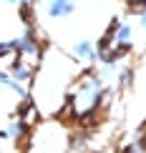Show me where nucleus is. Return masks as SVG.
Wrapping results in <instances>:
<instances>
[{
    "instance_id": "1",
    "label": "nucleus",
    "mask_w": 146,
    "mask_h": 153,
    "mask_svg": "<svg viewBox=\"0 0 146 153\" xmlns=\"http://www.w3.org/2000/svg\"><path fill=\"white\" fill-rule=\"evenodd\" d=\"M106 93H109V88L101 83V78L93 71L81 73L76 78V83L71 85L68 100H66V108L71 113V118L81 120V123H91L98 116L101 105H103Z\"/></svg>"
},
{
    "instance_id": "2",
    "label": "nucleus",
    "mask_w": 146,
    "mask_h": 153,
    "mask_svg": "<svg viewBox=\"0 0 146 153\" xmlns=\"http://www.w3.org/2000/svg\"><path fill=\"white\" fill-rule=\"evenodd\" d=\"M71 58L78 65H96L98 63V48L91 38H81V40L71 43Z\"/></svg>"
},
{
    "instance_id": "3",
    "label": "nucleus",
    "mask_w": 146,
    "mask_h": 153,
    "mask_svg": "<svg viewBox=\"0 0 146 153\" xmlns=\"http://www.w3.org/2000/svg\"><path fill=\"white\" fill-rule=\"evenodd\" d=\"M8 73H10V78L15 83L30 88V83H33V78H35V63H30V60L18 58V55H15V58L10 60V65H8Z\"/></svg>"
},
{
    "instance_id": "4",
    "label": "nucleus",
    "mask_w": 146,
    "mask_h": 153,
    "mask_svg": "<svg viewBox=\"0 0 146 153\" xmlns=\"http://www.w3.org/2000/svg\"><path fill=\"white\" fill-rule=\"evenodd\" d=\"M28 136H30V120H23V118H13L5 123V128H0V141L20 143Z\"/></svg>"
},
{
    "instance_id": "5",
    "label": "nucleus",
    "mask_w": 146,
    "mask_h": 153,
    "mask_svg": "<svg viewBox=\"0 0 146 153\" xmlns=\"http://www.w3.org/2000/svg\"><path fill=\"white\" fill-rule=\"evenodd\" d=\"M43 10H46L48 20H66L76 13V3H71V0H50V3H46Z\"/></svg>"
},
{
    "instance_id": "6",
    "label": "nucleus",
    "mask_w": 146,
    "mask_h": 153,
    "mask_svg": "<svg viewBox=\"0 0 146 153\" xmlns=\"http://www.w3.org/2000/svg\"><path fill=\"white\" fill-rule=\"evenodd\" d=\"M113 45H116L118 50H124V53H129V50H131V45H134V25H131V23L118 20L116 35H113Z\"/></svg>"
},
{
    "instance_id": "7",
    "label": "nucleus",
    "mask_w": 146,
    "mask_h": 153,
    "mask_svg": "<svg viewBox=\"0 0 146 153\" xmlns=\"http://www.w3.org/2000/svg\"><path fill=\"white\" fill-rule=\"evenodd\" d=\"M91 138L86 136L83 131H78V133H73L71 136V141H68V153H91Z\"/></svg>"
},
{
    "instance_id": "8",
    "label": "nucleus",
    "mask_w": 146,
    "mask_h": 153,
    "mask_svg": "<svg viewBox=\"0 0 146 153\" xmlns=\"http://www.w3.org/2000/svg\"><path fill=\"white\" fill-rule=\"evenodd\" d=\"M5 58H15V35L13 38H5V40H0V60Z\"/></svg>"
},
{
    "instance_id": "9",
    "label": "nucleus",
    "mask_w": 146,
    "mask_h": 153,
    "mask_svg": "<svg viewBox=\"0 0 146 153\" xmlns=\"http://www.w3.org/2000/svg\"><path fill=\"white\" fill-rule=\"evenodd\" d=\"M139 28H141L144 33H146V10L141 13V15H139Z\"/></svg>"
},
{
    "instance_id": "10",
    "label": "nucleus",
    "mask_w": 146,
    "mask_h": 153,
    "mask_svg": "<svg viewBox=\"0 0 146 153\" xmlns=\"http://www.w3.org/2000/svg\"><path fill=\"white\" fill-rule=\"evenodd\" d=\"M91 153H106V151H103V148H93Z\"/></svg>"
}]
</instances>
